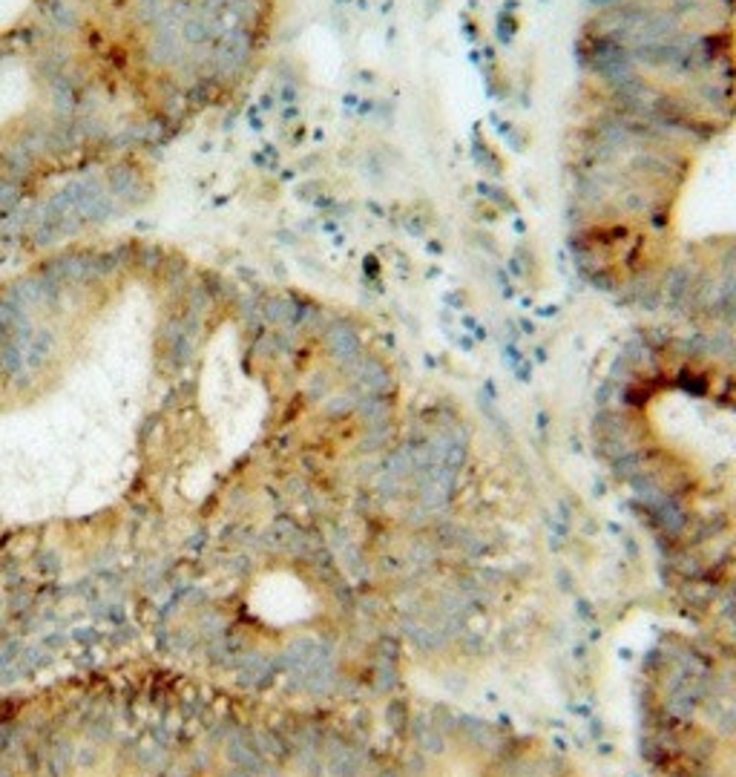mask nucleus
I'll return each instance as SVG.
<instances>
[{
	"instance_id": "f257e3e1",
	"label": "nucleus",
	"mask_w": 736,
	"mask_h": 777,
	"mask_svg": "<svg viewBox=\"0 0 736 777\" xmlns=\"http://www.w3.org/2000/svg\"><path fill=\"white\" fill-rule=\"evenodd\" d=\"M44 766H46L49 777H66L69 766H73V746L55 743L49 749V754L44 757Z\"/></svg>"
}]
</instances>
